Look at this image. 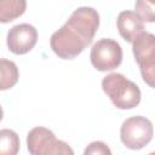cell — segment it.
I'll use <instances>...</instances> for the list:
<instances>
[{"mask_svg":"<svg viewBox=\"0 0 155 155\" xmlns=\"http://www.w3.org/2000/svg\"><path fill=\"white\" fill-rule=\"evenodd\" d=\"M132 51L139 69L155 63V35L148 31L140 33L132 42Z\"/></svg>","mask_w":155,"mask_h":155,"instance_id":"cell-7","label":"cell"},{"mask_svg":"<svg viewBox=\"0 0 155 155\" xmlns=\"http://www.w3.org/2000/svg\"><path fill=\"white\" fill-rule=\"evenodd\" d=\"M134 10L144 22H155V0H136Z\"/></svg>","mask_w":155,"mask_h":155,"instance_id":"cell-12","label":"cell"},{"mask_svg":"<svg viewBox=\"0 0 155 155\" xmlns=\"http://www.w3.org/2000/svg\"><path fill=\"white\" fill-rule=\"evenodd\" d=\"M0 70H1V82H0L1 91L13 87L17 84L18 78H19V71H18L17 65L12 61L1 58Z\"/></svg>","mask_w":155,"mask_h":155,"instance_id":"cell-10","label":"cell"},{"mask_svg":"<svg viewBox=\"0 0 155 155\" xmlns=\"http://www.w3.org/2000/svg\"><path fill=\"white\" fill-rule=\"evenodd\" d=\"M140 74H142V78L144 80V82L155 88V63L148 68H144V69H140Z\"/></svg>","mask_w":155,"mask_h":155,"instance_id":"cell-14","label":"cell"},{"mask_svg":"<svg viewBox=\"0 0 155 155\" xmlns=\"http://www.w3.org/2000/svg\"><path fill=\"white\" fill-rule=\"evenodd\" d=\"M102 88L117 109H132L140 103V90L120 73L108 74L102 80Z\"/></svg>","mask_w":155,"mask_h":155,"instance_id":"cell-2","label":"cell"},{"mask_svg":"<svg viewBox=\"0 0 155 155\" xmlns=\"http://www.w3.org/2000/svg\"><path fill=\"white\" fill-rule=\"evenodd\" d=\"M27 148L31 155L74 154L73 149L65 142L57 139L51 130L41 126L29 131L27 136Z\"/></svg>","mask_w":155,"mask_h":155,"instance_id":"cell-4","label":"cell"},{"mask_svg":"<svg viewBox=\"0 0 155 155\" xmlns=\"http://www.w3.org/2000/svg\"><path fill=\"white\" fill-rule=\"evenodd\" d=\"M85 155L87 154H102V155H110L111 150L108 148V145L103 142H92L84 151Z\"/></svg>","mask_w":155,"mask_h":155,"instance_id":"cell-13","label":"cell"},{"mask_svg":"<svg viewBox=\"0 0 155 155\" xmlns=\"http://www.w3.org/2000/svg\"><path fill=\"white\" fill-rule=\"evenodd\" d=\"M90 59L99 71H109L117 68L122 62V48L113 39H101L91 48Z\"/></svg>","mask_w":155,"mask_h":155,"instance_id":"cell-5","label":"cell"},{"mask_svg":"<svg viewBox=\"0 0 155 155\" xmlns=\"http://www.w3.org/2000/svg\"><path fill=\"white\" fill-rule=\"evenodd\" d=\"M154 136V127L149 119L137 115L126 119L120 128V138L124 145L132 150H139L148 145Z\"/></svg>","mask_w":155,"mask_h":155,"instance_id":"cell-3","label":"cell"},{"mask_svg":"<svg viewBox=\"0 0 155 155\" xmlns=\"http://www.w3.org/2000/svg\"><path fill=\"white\" fill-rule=\"evenodd\" d=\"M27 8L25 0H0V22L8 23L21 17Z\"/></svg>","mask_w":155,"mask_h":155,"instance_id":"cell-9","label":"cell"},{"mask_svg":"<svg viewBox=\"0 0 155 155\" xmlns=\"http://www.w3.org/2000/svg\"><path fill=\"white\" fill-rule=\"evenodd\" d=\"M144 21L133 11H122L116 19V27L121 38L127 42L133 40L144 31Z\"/></svg>","mask_w":155,"mask_h":155,"instance_id":"cell-8","label":"cell"},{"mask_svg":"<svg viewBox=\"0 0 155 155\" xmlns=\"http://www.w3.org/2000/svg\"><path fill=\"white\" fill-rule=\"evenodd\" d=\"M38 31L29 23H21L12 27L7 33V47L15 54H25L35 46Z\"/></svg>","mask_w":155,"mask_h":155,"instance_id":"cell-6","label":"cell"},{"mask_svg":"<svg viewBox=\"0 0 155 155\" xmlns=\"http://www.w3.org/2000/svg\"><path fill=\"white\" fill-rule=\"evenodd\" d=\"M98 27V12L92 7H79L74 10L64 25L51 35L50 46L59 58L73 59L92 42Z\"/></svg>","mask_w":155,"mask_h":155,"instance_id":"cell-1","label":"cell"},{"mask_svg":"<svg viewBox=\"0 0 155 155\" xmlns=\"http://www.w3.org/2000/svg\"><path fill=\"white\" fill-rule=\"evenodd\" d=\"M19 150L18 134L8 128L0 131V153L4 155H16Z\"/></svg>","mask_w":155,"mask_h":155,"instance_id":"cell-11","label":"cell"}]
</instances>
